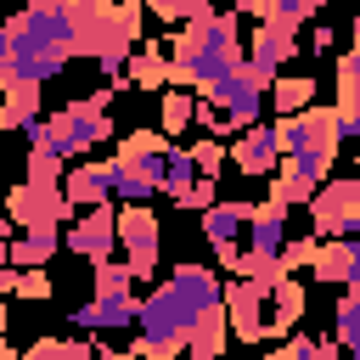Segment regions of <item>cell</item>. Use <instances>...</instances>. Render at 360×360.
Segmentation results:
<instances>
[{
	"label": "cell",
	"instance_id": "obj_1",
	"mask_svg": "<svg viewBox=\"0 0 360 360\" xmlns=\"http://www.w3.org/2000/svg\"><path fill=\"white\" fill-rule=\"evenodd\" d=\"M219 304V276L208 264H174L135 315V343L124 349L129 360H174L186 349V332Z\"/></svg>",
	"mask_w": 360,
	"mask_h": 360
},
{
	"label": "cell",
	"instance_id": "obj_2",
	"mask_svg": "<svg viewBox=\"0 0 360 360\" xmlns=\"http://www.w3.org/2000/svg\"><path fill=\"white\" fill-rule=\"evenodd\" d=\"M163 51H169V84H186L191 96H202V90H214L219 79H231L236 68H242V17H236V6H225V11H208V17H197V22H180V34L174 39H163Z\"/></svg>",
	"mask_w": 360,
	"mask_h": 360
},
{
	"label": "cell",
	"instance_id": "obj_3",
	"mask_svg": "<svg viewBox=\"0 0 360 360\" xmlns=\"http://www.w3.org/2000/svg\"><path fill=\"white\" fill-rule=\"evenodd\" d=\"M174 141L163 129H135V135H118V152H112V197L118 202H152L163 191V152Z\"/></svg>",
	"mask_w": 360,
	"mask_h": 360
},
{
	"label": "cell",
	"instance_id": "obj_4",
	"mask_svg": "<svg viewBox=\"0 0 360 360\" xmlns=\"http://www.w3.org/2000/svg\"><path fill=\"white\" fill-rule=\"evenodd\" d=\"M118 242H124V264L135 270V281H146L158 270V253H163V219L152 214V202L118 208Z\"/></svg>",
	"mask_w": 360,
	"mask_h": 360
},
{
	"label": "cell",
	"instance_id": "obj_5",
	"mask_svg": "<svg viewBox=\"0 0 360 360\" xmlns=\"http://www.w3.org/2000/svg\"><path fill=\"white\" fill-rule=\"evenodd\" d=\"M6 219L11 225H22V231H56V225H68L73 219V202H68V191L62 186H39V180H22V186H11L6 191Z\"/></svg>",
	"mask_w": 360,
	"mask_h": 360
},
{
	"label": "cell",
	"instance_id": "obj_6",
	"mask_svg": "<svg viewBox=\"0 0 360 360\" xmlns=\"http://www.w3.org/2000/svg\"><path fill=\"white\" fill-rule=\"evenodd\" d=\"M62 248H68V253H79V259H90V264L112 259V248H118V208H112V202L84 208V214L62 231Z\"/></svg>",
	"mask_w": 360,
	"mask_h": 360
},
{
	"label": "cell",
	"instance_id": "obj_7",
	"mask_svg": "<svg viewBox=\"0 0 360 360\" xmlns=\"http://www.w3.org/2000/svg\"><path fill=\"white\" fill-rule=\"evenodd\" d=\"M219 304H225V326H231L236 343H264L270 338V326H264V292L248 276L219 281Z\"/></svg>",
	"mask_w": 360,
	"mask_h": 360
},
{
	"label": "cell",
	"instance_id": "obj_8",
	"mask_svg": "<svg viewBox=\"0 0 360 360\" xmlns=\"http://www.w3.org/2000/svg\"><path fill=\"white\" fill-rule=\"evenodd\" d=\"M135 315H141V298H135V292H96V298L79 304L68 321L96 338V332H124V326H135Z\"/></svg>",
	"mask_w": 360,
	"mask_h": 360
},
{
	"label": "cell",
	"instance_id": "obj_9",
	"mask_svg": "<svg viewBox=\"0 0 360 360\" xmlns=\"http://www.w3.org/2000/svg\"><path fill=\"white\" fill-rule=\"evenodd\" d=\"M360 208V180H321L315 197H309V219H315V236H338L343 219Z\"/></svg>",
	"mask_w": 360,
	"mask_h": 360
},
{
	"label": "cell",
	"instance_id": "obj_10",
	"mask_svg": "<svg viewBox=\"0 0 360 360\" xmlns=\"http://www.w3.org/2000/svg\"><path fill=\"white\" fill-rule=\"evenodd\" d=\"M231 163H236L242 174H253V180H270V174L281 169V141H276V129H270V124H248V129L231 141Z\"/></svg>",
	"mask_w": 360,
	"mask_h": 360
},
{
	"label": "cell",
	"instance_id": "obj_11",
	"mask_svg": "<svg viewBox=\"0 0 360 360\" xmlns=\"http://www.w3.org/2000/svg\"><path fill=\"white\" fill-rule=\"evenodd\" d=\"M112 11H118V0H68L73 56H90V62H96V51H101V39H107V28H112Z\"/></svg>",
	"mask_w": 360,
	"mask_h": 360
},
{
	"label": "cell",
	"instance_id": "obj_12",
	"mask_svg": "<svg viewBox=\"0 0 360 360\" xmlns=\"http://www.w3.org/2000/svg\"><path fill=\"white\" fill-rule=\"evenodd\" d=\"M62 191H68V202L73 208H96V202H107L112 197V158H79L68 174H62Z\"/></svg>",
	"mask_w": 360,
	"mask_h": 360
},
{
	"label": "cell",
	"instance_id": "obj_13",
	"mask_svg": "<svg viewBox=\"0 0 360 360\" xmlns=\"http://www.w3.org/2000/svg\"><path fill=\"white\" fill-rule=\"evenodd\" d=\"M315 281H332V287H349V281H360V242L354 236H321V248H315Z\"/></svg>",
	"mask_w": 360,
	"mask_h": 360
},
{
	"label": "cell",
	"instance_id": "obj_14",
	"mask_svg": "<svg viewBox=\"0 0 360 360\" xmlns=\"http://www.w3.org/2000/svg\"><path fill=\"white\" fill-rule=\"evenodd\" d=\"M248 214H253V202H242V197H214V202L202 208V236H208V248L242 242V231H248Z\"/></svg>",
	"mask_w": 360,
	"mask_h": 360
},
{
	"label": "cell",
	"instance_id": "obj_15",
	"mask_svg": "<svg viewBox=\"0 0 360 360\" xmlns=\"http://www.w3.org/2000/svg\"><path fill=\"white\" fill-rule=\"evenodd\" d=\"M281 242H287V208H276L270 197L253 202L248 231H242V248H248V253H281Z\"/></svg>",
	"mask_w": 360,
	"mask_h": 360
},
{
	"label": "cell",
	"instance_id": "obj_16",
	"mask_svg": "<svg viewBox=\"0 0 360 360\" xmlns=\"http://www.w3.org/2000/svg\"><path fill=\"white\" fill-rule=\"evenodd\" d=\"M332 112H338V129L360 141V45L349 56H338V101H332Z\"/></svg>",
	"mask_w": 360,
	"mask_h": 360
},
{
	"label": "cell",
	"instance_id": "obj_17",
	"mask_svg": "<svg viewBox=\"0 0 360 360\" xmlns=\"http://www.w3.org/2000/svg\"><path fill=\"white\" fill-rule=\"evenodd\" d=\"M248 56L253 62H270V68H287L292 56H304V45H298V28H287V22H259L253 28V45H248Z\"/></svg>",
	"mask_w": 360,
	"mask_h": 360
},
{
	"label": "cell",
	"instance_id": "obj_18",
	"mask_svg": "<svg viewBox=\"0 0 360 360\" xmlns=\"http://www.w3.org/2000/svg\"><path fill=\"white\" fill-rule=\"evenodd\" d=\"M124 79H129V90H163L169 84V51H163V39L158 45H135L129 62H124Z\"/></svg>",
	"mask_w": 360,
	"mask_h": 360
},
{
	"label": "cell",
	"instance_id": "obj_19",
	"mask_svg": "<svg viewBox=\"0 0 360 360\" xmlns=\"http://www.w3.org/2000/svg\"><path fill=\"white\" fill-rule=\"evenodd\" d=\"M225 332H231V326H225V304H214V309L186 332V349H180V354H186V360H219V354H225Z\"/></svg>",
	"mask_w": 360,
	"mask_h": 360
},
{
	"label": "cell",
	"instance_id": "obj_20",
	"mask_svg": "<svg viewBox=\"0 0 360 360\" xmlns=\"http://www.w3.org/2000/svg\"><path fill=\"white\" fill-rule=\"evenodd\" d=\"M39 84H0V135H11V129H28L34 118H39Z\"/></svg>",
	"mask_w": 360,
	"mask_h": 360
},
{
	"label": "cell",
	"instance_id": "obj_21",
	"mask_svg": "<svg viewBox=\"0 0 360 360\" xmlns=\"http://www.w3.org/2000/svg\"><path fill=\"white\" fill-rule=\"evenodd\" d=\"M298 315H304V281H281L270 298H264V326L270 332H298Z\"/></svg>",
	"mask_w": 360,
	"mask_h": 360
},
{
	"label": "cell",
	"instance_id": "obj_22",
	"mask_svg": "<svg viewBox=\"0 0 360 360\" xmlns=\"http://www.w3.org/2000/svg\"><path fill=\"white\" fill-rule=\"evenodd\" d=\"M62 248V231H22V236H11L6 242V253H11V264L17 270H34V264H51V253Z\"/></svg>",
	"mask_w": 360,
	"mask_h": 360
},
{
	"label": "cell",
	"instance_id": "obj_23",
	"mask_svg": "<svg viewBox=\"0 0 360 360\" xmlns=\"http://www.w3.org/2000/svg\"><path fill=\"white\" fill-rule=\"evenodd\" d=\"M191 112H197V96H191V90H180V84H174V90H163V96H158V129H163L169 141L191 129Z\"/></svg>",
	"mask_w": 360,
	"mask_h": 360
},
{
	"label": "cell",
	"instance_id": "obj_24",
	"mask_svg": "<svg viewBox=\"0 0 360 360\" xmlns=\"http://www.w3.org/2000/svg\"><path fill=\"white\" fill-rule=\"evenodd\" d=\"M315 101V79H304V73H276V84H270V107L287 118V112H304Z\"/></svg>",
	"mask_w": 360,
	"mask_h": 360
},
{
	"label": "cell",
	"instance_id": "obj_25",
	"mask_svg": "<svg viewBox=\"0 0 360 360\" xmlns=\"http://www.w3.org/2000/svg\"><path fill=\"white\" fill-rule=\"evenodd\" d=\"M191 180H197L191 152H186V146H169V152H163V197H169V202H180V197L191 191Z\"/></svg>",
	"mask_w": 360,
	"mask_h": 360
},
{
	"label": "cell",
	"instance_id": "obj_26",
	"mask_svg": "<svg viewBox=\"0 0 360 360\" xmlns=\"http://www.w3.org/2000/svg\"><path fill=\"white\" fill-rule=\"evenodd\" d=\"M68 174V158L51 152V146H28V163H22V180H39V186H62Z\"/></svg>",
	"mask_w": 360,
	"mask_h": 360
},
{
	"label": "cell",
	"instance_id": "obj_27",
	"mask_svg": "<svg viewBox=\"0 0 360 360\" xmlns=\"http://www.w3.org/2000/svg\"><path fill=\"white\" fill-rule=\"evenodd\" d=\"M22 354H34V360H96L101 349L84 343V338H39V343L22 349Z\"/></svg>",
	"mask_w": 360,
	"mask_h": 360
},
{
	"label": "cell",
	"instance_id": "obj_28",
	"mask_svg": "<svg viewBox=\"0 0 360 360\" xmlns=\"http://www.w3.org/2000/svg\"><path fill=\"white\" fill-rule=\"evenodd\" d=\"M152 17H163V22H197V17H208L214 11V0H141Z\"/></svg>",
	"mask_w": 360,
	"mask_h": 360
},
{
	"label": "cell",
	"instance_id": "obj_29",
	"mask_svg": "<svg viewBox=\"0 0 360 360\" xmlns=\"http://www.w3.org/2000/svg\"><path fill=\"white\" fill-rule=\"evenodd\" d=\"M315 11H326V0H270V22H287V28L315 22Z\"/></svg>",
	"mask_w": 360,
	"mask_h": 360
},
{
	"label": "cell",
	"instance_id": "obj_30",
	"mask_svg": "<svg viewBox=\"0 0 360 360\" xmlns=\"http://www.w3.org/2000/svg\"><path fill=\"white\" fill-rule=\"evenodd\" d=\"M191 152V163H197V174H208V180H219V169H225V141L219 135H202L197 146H186Z\"/></svg>",
	"mask_w": 360,
	"mask_h": 360
},
{
	"label": "cell",
	"instance_id": "obj_31",
	"mask_svg": "<svg viewBox=\"0 0 360 360\" xmlns=\"http://www.w3.org/2000/svg\"><path fill=\"white\" fill-rule=\"evenodd\" d=\"M96 292H135V270L118 264V259H101L96 264Z\"/></svg>",
	"mask_w": 360,
	"mask_h": 360
},
{
	"label": "cell",
	"instance_id": "obj_32",
	"mask_svg": "<svg viewBox=\"0 0 360 360\" xmlns=\"http://www.w3.org/2000/svg\"><path fill=\"white\" fill-rule=\"evenodd\" d=\"M315 248H321V236L309 231V236H292V242H281V253H276V259H281V270L292 276V270H304V264L315 259Z\"/></svg>",
	"mask_w": 360,
	"mask_h": 360
},
{
	"label": "cell",
	"instance_id": "obj_33",
	"mask_svg": "<svg viewBox=\"0 0 360 360\" xmlns=\"http://www.w3.org/2000/svg\"><path fill=\"white\" fill-rule=\"evenodd\" d=\"M11 298H28V304H45L51 298V276H45V264H34V270H22L17 276V292Z\"/></svg>",
	"mask_w": 360,
	"mask_h": 360
},
{
	"label": "cell",
	"instance_id": "obj_34",
	"mask_svg": "<svg viewBox=\"0 0 360 360\" xmlns=\"http://www.w3.org/2000/svg\"><path fill=\"white\" fill-rule=\"evenodd\" d=\"M214 197H219V180H208V174H197V180H191V191H186V197H180L174 208H186V214H202V208H208Z\"/></svg>",
	"mask_w": 360,
	"mask_h": 360
},
{
	"label": "cell",
	"instance_id": "obj_35",
	"mask_svg": "<svg viewBox=\"0 0 360 360\" xmlns=\"http://www.w3.org/2000/svg\"><path fill=\"white\" fill-rule=\"evenodd\" d=\"M298 45H304L309 56H321V51L332 45V28H326V22H315V34H309V39H298Z\"/></svg>",
	"mask_w": 360,
	"mask_h": 360
},
{
	"label": "cell",
	"instance_id": "obj_36",
	"mask_svg": "<svg viewBox=\"0 0 360 360\" xmlns=\"http://www.w3.org/2000/svg\"><path fill=\"white\" fill-rule=\"evenodd\" d=\"M17 276H22V270H11V264H0V298H11V292H17Z\"/></svg>",
	"mask_w": 360,
	"mask_h": 360
},
{
	"label": "cell",
	"instance_id": "obj_37",
	"mask_svg": "<svg viewBox=\"0 0 360 360\" xmlns=\"http://www.w3.org/2000/svg\"><path fill=\"white\" fill-rule=\"evenodd\" d=\"M0 360H22V354H17V349H11L6 338H0Z\"/></svg>",
	"mask_w": 360,
	"mask_h": 360
},
{
	"label": "cell",
	"instance_id": "obj_38",
	"mask_svg": "<svg viewBox=\"0 0 360 360\" xmlns=\"http://www.w3.org/2000/svg\"><path fill=\"white\" fill-rule=\"evenodd\" d=\"M0 242H11V219L6 214H0Z\"/></svg>",
	"mask_w": 360,
	"mask_h": 360
},
{
	"label": "cell",
	"instance_id": "obj_39",
	"mask_svg": "<svg viewBox=\"0 0 360 360\" xmlns=\"http://www.w3.org/2000/svg\"><path fill=\"white\" fill-rule=\"evenodd\" d=\"M354 45H360V6H354Z\"/></svg>",
	"mask_w": 360,
	"mask_h": 360
},
{
	"label": "cell",
	"instance_id": "obj_40",
	"mask_svg": "<svg viewBox=\"0 0 360 360\" xmlns=\"http://www.w3.org/2000/svg\"><path fill=\"white\" fill-rule=\"evenodd\" d=\"M0 264H11V253H6V242H0Z\"/></svg>",
	"mask_w": 360,
	"mask_h": 360
},
{
	"label": "cell",
	"instance_id": "obj_41",
	"mask_svg": "<svg viewBox=\"0 0 360 360\" xmlns=\"http://www.w3.org/2000/svg\"><path fill=\"white\" fill-rule=\"evenodd\" d=\"M0 338H6V304H0Z\"/></svg>",
	"mask_w": 360,
	"mask_h": 360
},
{
	"label": "cell",
	"instance_id": "obj_42",
	"mask_svg": "<svg viewBox=\"0 0 360 360\" xmlns=\"http://www.w3.org/2000/svg\"><path fill=\"white\" fill-rule=\"evenodd\" d=\"M354 180H360V152H354Z\"/></svg>",
	"mask_w": 360,
	"mask_h": 360
},
{
	"label": "cell",
	"instance_id": "obj_43",
	"mask_svg": "<svg viewBox=\"0 0 360 360\" xmlns=\"http://www.w3.org/2000/svg\"><path fill=\"white\" fill-rule=\"evenodd\" d=\"M0 22H6V0H0Z\"/></svg>",
	"mask_w": 360,
	"mask_h": 360
},
{
	"label": "cell",
	"instance_id": "obj_44",
	"mask_svg": "<svg viewBox=\"0 0 360 360\" xmlns=\"http://www.w3.org/2000/svg\"><path fill=\"white\" fill-rule=\"evenodd\" d=\"M270 360H287V354H281V349H276V354H270Z\"/></svg>",
	"mask_w": 360,
	"mask_h": 360
}]
</instances>
